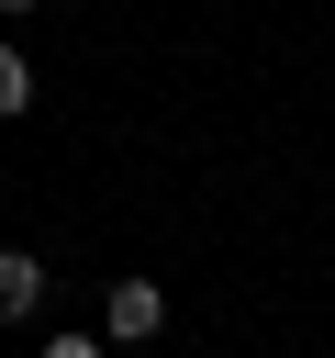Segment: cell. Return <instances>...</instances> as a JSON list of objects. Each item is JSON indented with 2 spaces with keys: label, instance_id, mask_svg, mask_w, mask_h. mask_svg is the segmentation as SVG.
<instances>
[{
  "label": "cell",
  "instance_id": "cell-1",
  "mask_svg": "<svg viewBox=\"0 0 335 358\" xmlns=\"http://www.w3.org/2000/svg\"><path fill=\"white\" fill-rule=\"evenodd\" d=\"M100 324H112V336H156V324H168V291H156V280H112Z\"/></svg>",
  "mask_w": 335,
  "mask_h": 358
},
{
  "label": "cell",
  "instance_id": "cell-2",
  "mask_svg": "<svg viewBox=\"0 0 335 358\" xmlns=\"http://www.w3.org/2000/svg\"><path fill=\"white\" fill-rule=\"evenodd\" d=\"M34 302H45V268H34L22 246H0V324H22Z\"/></svg>",
  "mask_w": 335,
  "mask_h": 358
},
{
  "label": "cell",
  "instance_id": "cell-3",
  "mask_svg": "<svg viewBox=\"0 0 335 358\" xmlns=\"http://www.w3.org/2000/svg\"><path fill=\"white\" fill-rule=\"evenodd\" d=\"M11 112H34V67H22L11 45H0V123H11Z\"/></svg>",
  "mask_w": 335,
  "mask_h": 358
},
{
  "label": "cell",
  "instance_id": "cell-4",
  "mask_svg": "<svg viewBox=\"0 0 335 358\" xmlns=\"http://www.w3.org/2000/svg\"><path fill=\"white\" fill-rule=\"evenodd\" d=\"M34 358H100V347H89V336H45Z\"/></svg>",
  "mask_w": 335,
  "mask_h": 358
},
{
  "label": "cell",
  "instance_id": "cell-5",
  "mask_svg": "<svg viewBox=\"0 0 335 358\" xmlns=\"http://www.w3.org/2000/svg\"><path fill=\"white\" fill-rule=\"evenodd\" d=\"M0 11H34V0H0Z\"/></svg>",
  "mask_w": 335,
  "mask_h": 358
}]
</instances>
